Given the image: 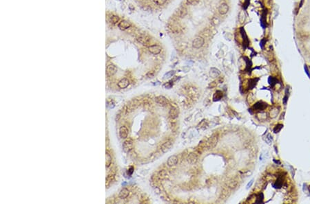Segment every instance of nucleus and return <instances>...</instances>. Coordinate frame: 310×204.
<instances>
[{
	"label": "nucleus",
	"instance_id": "obj_14",
	"mask_svg": "<svg viewBox=\"0 0 310 204\" xmlns=\"http://www.w3.org/2000/svg\"><path fill=\"white\" fill-rule=\"evenodd\" d=\"M128 128L125 126H121L119 129V135H120V137L124 139V138H126L128 137Z\"/></svg>",
	"mask_w": 310,
	"mask_h": 204
},
{
	"label": "nucleus",
	"instance_id": "obj_33",
	"mask_svg": "<svg viewBox=\"0 0 310 204\" xmlns=\"http://www.w3.org/2000/svg\"><path fill=\"white\" fill-rule=\"evenodd\" d=\"M216 85H217V82H216V81H213V82H212V83L209 84L208 87L209 88H214V87H216Z\"/></svg>",
	"mask_w": 310,
	"mask_h": 204
},
{
	"label": "nucleus",
	"instance_id": "obj_21",
	"mask_svg": "<svg viewBox=\"0 0 310 204\" xmlns=\"http://www.w3.org/2000/svg\"><path fill=\"white\" fill-rule=\"evenodd\" d=\"M222 97H223V92H222L221 91H220V90H218V91H216V92H215V94H214L213 100L214 101V102L219 101L222 98Z\"/></svg>",
	"mask_w": 310,
	"mask_h": 204
},
{
	"label": "nucleus",
	"instance_id": "obj_29",
	"mask_svg": "<svg viewBox=\"0 0 310 204\" xmlns=\"http://www.w3.org/2000/svg\"><path fill=\"white\" fill-rule=\"evenodd\" d=\"M266 39H261L260 41V47L261 49H264V47H265V44H266Z\"/></svg>",
	"mask_w": 310,
	"mask_h": 204
},
{
	"label": "nucleus",
	"instance_id": "obj_32",
	"mask_svg": "<svg viewBox=\"0 0 310 204\" xmlns=\"http://www.w3.org/2000/svg\"><path fill=\"white\" fill-rule=\"evenodd\" d=\"M171 83H172V81L165 83V84H164V85H163V87H164L165 88H166V89H170V88L172 87V84Z\"/></svg>",
	"mask_w": 310,
	"mask_h": 204
},
{
	"label": "nucleus",
	"instance_id": "obj_22",
	"mask_svg": "<svg viewBox=\"0 0 310 204\" xmlns=\"http://www.w3.org/2000/svg\"><path fill=\"white\" fill-rule=\"evenodd\" d=\"M168 175H169V173H168V171H165V170H163V171H160L159 173H158V177H160L161 179L167 178V177H168Z\"/></svg>",
	"mask_w": 310,
	"mask_h": 204
},
{
	"label": "nucleus",
	"instance_id": "obj_30",
	"mask_svg": "<svg viewBox=\"0 0 310 204\" xmlns=\"http://www.w3.org/2000/svg\"><path fill=\"white\" fill-rule=\"evenodd\" d=\"M236 186V182L232 181V182H229V183L228 184V187L230 188H234Z\"/></svg>",
	"mask_w": 310,
	"mask_h": 204
},
{
	"label": "nucleus",
	"instance_id": "obj_36",
	"mask_svg": "<svg viewBox=\"0 0 310 204\" xmlns=\"http://www.w3.org/2000/svg\"><path fill=\"white\" fill-rule=\"evenodd\" d=\"M253 183H254V180H251V181H250V182H249V183L247 184V186H246V188H247V189L249 188H250V187H251V185L253 184Z\"/></svg>",
	"mask_w": 310,
	"mask_h": 204
},
{
	"label": "nucleus",
	"instance_id": "obj_13",
	"mask_svg": "<svg viewBox=\"0 0 310 204\" xmlns=\"http://www.w3.org/2000/svg\"><path fill=\"white\" fill-rule=\"evenodd\" d=\"M197 160H198V156H197V154L194 153V152H192V153H190V154H189V155L188 156V161L190 164H195V163H196V162L197 161Z\"/></svg>",
	"mask_w": 310,
	"mask_h": 204
},
{
	"label": "nucleus",
	"instance_id": "obj_3",
	"mask_svg": "<svg viewBox=\"0 0 310 204\" xmlns=\"http://www.w3.org/2000/svg\"><path fill=\"white\" fill-rule=\"evenodd\" d=\"M204 39L202 37H197L194 39V40L192 42V46L193 47H194L196 49H199L200 47H201L204 44Z\"/></svg>",
	"mask_w": 310,
	"mask_h": 204
},
{
	"label": "nucleus",
	"instance_id": "obj_35",
	"mask_svg": "<svg viewBox=\"0 0 310 204\" xmlns=\"http://www.w3.org/2000/svg\"><path fill=\"white\" fill-rule=\"evenodd\" d=\"M304 70H305V72L306 74H307V76H309V78H310L309 71V70H308L307 67V65H304Z\"/></svg>",
	"mask_w": 310,
	"mask_h": 204
},
{
	"label": "nucleus",
	"instance_id": "obj_11",
	"mask_svg": "<svg viewBox=\"0 0 310 204\" xmlns=\"http://www.w3.org/2000/svg\"><path fill=\"white\" fill-rule=\"evenodd\" d=\"M168 165L169 166H176L178 163V157L175 155H172L170 156L168 159Z\"/></svg>",
	"mask_w": 310,
	"mask_h": 204
},
{
	"label": "nucleus",
	"instance_id": "obj_12",
	"mask_svg": "<svg viewBox=\"0 0 310 204\" xmlns=\"http://www.w3.org/2000/svg\"><path fill=\"white\" fill-rule=\"evenodd\" d=\"M229 6L228 5L225 4V3H223L220 5V6L219 7V12L220 14L221 15H225V14L228 12Z\"/></svg>",
	"mask_w": 310,
	"mask_h": 204
},
{
	"label": "nucleus",
	"instance_id": "obj_2",
	"mask_svg": "<svg viewBox=\"0 0 310 204\" xmlns=\"http://www.w3.org/2000/svg\"><path fill=\"white\" fill-rule=\"evenodd\" d=\"M123 148L125 152H128L134 148V142L131 139L125 140L123 144Z\"/></svg>",
	"mask_w": 310,
	"mask_h": 204
},
{
	"label": "nucleus",
	"instance_id": "obj_5",
	"mask_svg": "<svg viewBox=\"0 0 310 204\" xmlns=\"http://www.w3.org/2000/svg\"><path fill=\"white\" fill-rule=\"evenodd\" d=\"M137 41L143 45H147L150 42L149 37L144 34H140L137 37Z\"/></svg>",
	"mask_w": 310,
	"mask_h": 204
},
{
	"label": "nucleus",
	"instance_id": "obj_1",
	"mask_svg": "<svg viewBox=\"0 0 310 204\" xmlns=\"http://www.w3.org/2000/svg\"><path fill=\"white\" fill-rule=\"evenodd\" d=\"M218 139H219V136L217 134L212 135L208 140L206 145L209 148H214L218 142Z\"/></svg>",
	"mask_w": 310,
	"mask_h": 204
},
{
	"label": "nucleus",
	"instance_id": "obj_9",
	"mask_svg": "<svg viewBox=\"0 0 310 204\" xmlns=\"http://www.w3.org/2000/svg\"><path fill=\"white\" fill-rule=\"evenodd\" d=\"M172 146V142L171 141H167L165 142V143H163L161 146V150L163 151V152H167L171 149Z\"/></svg>",
	"mask_w": 310,
	"mask_h": 204
},
{
	"label": "nucleus",
	"instance_id": "obj_39",
	"mask_svg": "<svg viewBox=\"0 0 310 204\" xmlns=\"http://www.w3.org/2000/svg\"><path fill=\"white\" fill-rule=\"evenodd\" d=\"M196 1H197V0H187V2H188L189 4H194Z\"/></svg>",
	"mask_w": 310,
	"mask_h": 204
},
{
	"label": "nucleus",
	"instance_id": "obj_27",
	"mask_svg": "<svg viewBox=\"0 0 310 204\" xmlns=\"http://www.w3.org/2000/svg\"><path fill=\"white\" fill-rule=\"evenodd\" d=\"M119 17H118V16H112V17H111V18H110L111 23H114V24L117 23L119 21Z\"/></svg>",
	"mask_w": 310,
	"mask_h": 204
},
{
	"label": "nucleus",
	"instance_id": "obj_18",
	"mask_svg": "<svg viewBox=\"0 0 310 204\" xmlns=\"http://www.w3.org/2000/svg\"><path fill=\"white\" fill-rule=\"evenodd\" d=\"M170 118L172 119H176L179 116V110L177 109V108L172 107L170 109V112H169Z\"/></svg>",
	"mask_w": 310,
	"mask_h": 204
},
{
	"label": "nucleus",
	"instance_id": "obj_26",
	"mask_svg": "<svg viewBox=\"0 0 310 204\" xmlns=\"http://www.w3.org/2000/svg\"><path fill=\"white\" fill-rule=\"evenodd\" d=\"M112 163V157L111 155L108 153V152H106V166L109 167L110 165Z\"/></svg>",
	"mask_w": 310,
	"mask_h": 204
},
{
	"label": "nucleus",
	"instance_id": "obj_37",
	"mask_svg": "<svg viewBox=\"0 0 310 204\" xmlns=\"http://www.w3.org/2000/svg\"><path fill=\"white\" fill-rule=\"evenodd\" d=\"M214 20H215V21H212V23L213 24L215 25V26H216V25L219 24V21L218 20V19H216V17H214Z\"/></svg>",
	"mask_w": 310,
	"mask_h": 204
},
{
	"label": "nucleus",
	"instance_id": "obj_6",
	"mask_svg": "<svg viewBox=\"0 0 310 204\" xmlns=\"http://www.w3.org/2000/svg\"><path fill=\"white\" fill-rule=\"evenodd\" d=\"M267 10L265 9L263 11V12H262V15H261V17H260V26H261V27L263 28V29H265L266 27H267V21H266V16H267Z\"/></svg>",
	"mask_w": 310,
	"mask_h": 204
},
{
	"label": "nucleus",
	"instance_id": "obj_23",
	"mask_svg": "<svg viewBox=\"0 0 310 204\" xmlns=\"http://www.w3.org/2000/svg\"><path fill=\"white\" fill-rule=\"evenodd\" d=\"M238 20L240 21V23H243L245 20V15L244 11H240L238 14Z\"/></svg>",
	"mask_w": 310,
	"mask_h": 204
},
{
	"label": "nucleus",
	"instance_id": "obj_10",
	"mask_svg": "<svg viewBox=\"0 0 310 204\" xmlns=\"http://www.w3.org/2000/svg\"><path fill=\"white\" fill-rule=\"evenodd\" d=\"M149 51L153 54H158L161 51V47L158 45H152L149 47Z\"/></svg>",
	"mask_w": 310,
	"mask_h": 204
},
{
	"label": "nucleus",
	"instance_id": "obj_15",
	"mask_svg": "<svg viewBox=\"0 0 310 204\" xmlns=\"http://www.w3.org/2000/svg\"><path fill=\"white\" fill-rule=\"evenodd\" d=\"M129 84L130 82L128 81V79H123L118 83L117 85L121 89H125V88H126L129 85Z\"/></svg>",
	"mask_w": 310,
	"mask_h": 204
},
{
	"label": "nucleus",
	"instance_id": "obj_38",
	"mask_svg": "<svg viewBox=\"0 0 310 204\" xmlns=\"http://www.w3.org/2000/svg\"><path fill=\"white\" fill-rule=\"evenodd\" d=\"M133 172H134V168L133 167H131V168H130L129 170H128V174H129V175H132Z\"/></svg>",
	"mask_w": 310,
	"mask_h": 204
},
{
	"label": "nucleus",
	"instance_id": "obj_28",
	"mask_svg": "<svg viewBox=\"0 0 310 204\" xmlns=\"http://www.w3.org/2000/svg\"><path fill=\"white\" fill-rule=\"evenodd\" d=\"M283 124H278V125H276L274 129V132L275 133H279V131L281 130V129L283 128Z\"/></svg>",
	"mask_w": 310,
	"mask_h": 204
},
{
	"label": "nucleus",
	"instance_id": "obj_17",
	"mask_svg": "<svg viewBox=\"0 0 310 204\" xmlns=\"http://www.w3.org/2000/svg\"><path fill=\"white\" fill-rule=\"evenodd\" d=\"M220 74H221V72H220L218 69L215 68V67H212L210 69V76L211 78H212V79L217 78L218 76L220 75Z\"/></svg>",
	"mask_w": 310,
	"mask_h": 204
},
{
	"label": "nucleus",
	"instance_id": "obj_34",
	"mask_svg": "<svg viewBox=\"0 0 310 204\" xmlns=\"http://www.w3.org/2000/svg\"><path fill=\"white\" fill-rule=\"evenodd\" d=\"M249 4H250V0H245V3L243 4V8L245 9H247V7L249 6Z\"/></svg>",
	"mask_w": 310,
	"mask_h": 204
},
{
	"label": "nucleus",
	"instance_id": "obj_16",
	"mask_svg": "<svg viewBox=\"0 0 310 204\" xmlns=\"http://www.w3.org/2000/svg\"><path fill=\"white\" fill-rule=\"evenodd\" d=\"M118 26H119V28L121 30H125L128 29V28L131 26V25H130V23L128 21L123 20V21H121L119 23Z\"/></svg>",
	"mask_w": 310,
	"mask_h": 204
},
{
	"label": "nucleus",
	"instance_id": "obj_25",
	"mask_svg": "<svg viewBox=\"0 0 310 204\" xmlns=\"http://www.w3.org/2000/svg\"><path fill=\"white\" fill-rule=\"evenodd\" d=\"M258 81V79H250L249 81V88L250 89H252V88L254 87V86L256 85V82Z\"/></svg>",
	"mask_w": 310,
	"mask_h": 204
},
{
	"label": "nucleus",
	"instance_id": "obj_40",
	"mask_svg": "<svg viewBox=\"0 0 310 204\" xmlns=\"http://www.w3.org/2000/svg\"><path fill=\"white\" fill-rule=\"evenodd\" d=\"M303 2H304V0H301V3H300V5H299V6H299V8H300L301 7H302V6H303Z\"/></svg>",
	"mask_w": 310,
	"mask_h": 204
},
{
	"label": "nucleus",
	"instance_id": "obj_8",
	"mask_svg": "<svg viewBox=\"0 0 310 204\" xmlns=\"http://www.w3.org/2000/svg\"><path fill=\"white\" fill-rule=\"evenodd\" d=\"M117 71V68L115 65H109L107 67L106 74L108 76H112L116 74Z\"/></svg>",
	"mask_w": 310,
	"mask_h": 204
},
{
	"label": "nucleus",
	"instance_id": "obj_19",
	"mask_svg": "<svg viewBox=\"0 0 310 204\" xmlns=\"http://www.w3.org/2000/svg\"><path fill=\"white\" fill-rule=\"evenodd\" d=\"M267 107V105L262 102H258L254 105L253 108L256 110H264Z\"/></svg>",
	"mask_w": 310,
	"mask_h": 204
},
{
	"label": "nucleus",
	"instance_id": "obj_4",
	"mask_svg": "<svg viewBox=\"0 0 310 204\" xmlns=\"http://www.w3.org/2000/svg\"><path fill=\"white\" fill-rule=\"evenodd\" d=\"M240 34H241L243 40V45H244L245 47H248V45H249V39H248V36H247V34H246L244 28H243V27L240 28Z\"/></svg>",
	"mask_w": 310,
	"mask_h": 204
},
{
	"label": "nucleus",
	"instance_id": "obj_31",
	"mask_svg": "<svg viewBox=\"0 0 310 204\" xmlns=\"http://www.w3.org/2000/svg\"><path fill=\"white\" fill-rule=\"evenodd\" d=\"M154 2L156 3L157 5L161 6V5H163L165 4L166 0H154Z\"/></svg>",
	"mask_w": 310,
	"mask_h": 204
},
{
	"label": "nucleus",
	"instance_id": "obj_20",
	"mask_svg": "<svg viewBox=\"0 0 310 204\" xmlns=\"http://www.w3.org/2000/svg\"><path fill=\"white\" fill-rule=\"evenodd\" d=\"M128 195H129V190L127 188H123L122 190L120 191L119 195V197L120 199H125V198L128 197Z\"/></svg>",
	"mask_w": 310,
	"mask_h": 204
},
{
	"label": "nucleus",
	"instance_id": "obj_24",
	"mask_svg": "<svg viewBox=\"0 0 310 204\" xmlns=\"http://www.w3.org/2000/svg\"><path fill=\"white\" fill-rule=\"evenodd\" d=\"M174 74H175V71H174V70L170 71V72H167V73L164 75V76H163V79H170V78H171V77H172V76H174Z\"/></svg>",
	"mask_w": 310,
	"mask_h": 204
},
{
	"label": "nucleus",
	"instance_id": "obj_7",
	"mask_svg": "<svg viewBox=\"0 0 310 204\" xmlns=\"http://www.w3.org/2000/svg\"><path fill=\"white\" fill-rule=\"evenodd\" d=\"M156 103L161 106H166L168 104V101L165 97L163 96H158L155 98Z\"/></svg>",
	"mask_w": 310,
	"mask_h": 204
}]
</instances>
